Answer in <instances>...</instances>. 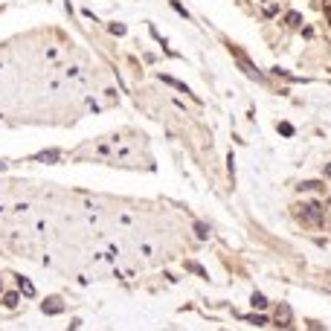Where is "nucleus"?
<instances>
[{"mask_svg": "<svg viewBox=\"0 0 331 331\" xmlns=\"http://www.w3.org/2000/svg\"><path fill=\"white\" fill-rule=\"evenodd\" d=\"M294 215L299 221L311 224V227H320L323 224V206L320 204H299V206H294Z\"/></svg>", "mask_w": 331, "mask_h": 331, "instance_id": "1", "label": "nucleus"}, {"mask_svg": "<svg viewBox=\"0 0 331 331\" xmlns=\"http://www.w3.org/2000/svg\"><path fill=\"white\" fill-rule=\"evenodd\" d=\"M230 49H233V55H236V61L241 64V70H244V73H247L250 79H256V81H265V76H262V73L256 70V64H253V61H250V58H247V55H244L241 49H238V47H230Z\"/></svg>", "mask_w": 331, "mask_h": 331, "instance_id": "2", "label": "nucleus"}, {"mask_svg": "<svg viewBox=\"0 0 331 331\" xmlns=\"http://www.w3.org/2000/svg\"><path fill=\"white\" fill-rule=\"evenodd\" d=\"M291 320H294L291 305H288V302H279V308H276V323H279V326H291Z\"/></svg>", "mask_w": 331, "mask_h": 331, "instance_id": "3", "label": "nucleus"}, {"mask_svg": "<svg viewBox=\"0 0 331 331\" xmlns=\"http://www.w3.org/2000/svg\"><path fill=\"white\" fill-rule=\"evenodd\" d=\"M61 311H64V305H61L58 297H52V299L44 302V314H61Z\"/></svg>", "mask_w": 331, "mask_h": 331, "instance_id": "4", "label": "nucleus"}, {"mask_svg": "<svg viewBox=\"0 0 331 331\" xmlns=\"http://www.w3.org/2000/svg\"><path fill=\"white\" fill-rule=\"evenodd\" d=\"M17 288H20L26 297H35V285H32L29 279H23V276H20V279H17Z\"/></svg>", "mask_w": 331, "mask_h": 331, "instance_id": "5", "label": "nucleus"}, {"mask_svg": "<svg viewBox=\"0 0 331 331\" xmlns=\"http://www.w3.org/2000/svg\"><path fill=\"white\" fill-rule=\"evenodd\" d=\"M285 23H288V26H299V23H302V15H299V12H288V15H285Z\"/></svg>", "mask_w": 331, "mask_h": 331, "instance_id": "6", "label": "nucleus"}, {"mask_svg": "<svg viewBox=\"0 0 331 331\" xmlns=\"http://www.w3.org/2000/svg\"><path fill=\"white\" fill-rule=\"evenodd\" d=\"M166 84H172V87H177V90H183V93H189V87L183 84V81H177V79H172V76H160Z\"/></svg>", "mask_w": 331, "mask_h": 331, "instance_id": "7", "label": "nucleus"}, {"mask_svg": "<svg viewBox=\"0 0 331 331\" xmlns=\"http://www.w3.org/2000/svg\"><path fill=\"white\" fill-rule=\"evenodd\" d=\"M186 270H192V273H198L201 279H209V273H206V270H204L201 265H195V262H189V265H186Z\"/></svg>", "mask_w": 331, "mask_h": 331, "instance_id": "8", "label": "nucleus"}, {"mask_svg": "<svg viewBox=\"0 0 331 331\" xmlns=\"http://www.w3.org/2000/svg\"><path fill=\"white\" fill-rule=\"evenodd\" d=\"M250 302H253V308H259V311H262V308H268V299H265V294H253V299H250Z\"/></svg>", "mask_w": 331, "mask_h": 331, "instance_id": "9", "label": "nucleus"}, {"mask_svg": "<svg viewBox=\"0 0 331 331\" xmlns=\"http://www.w3.org/2000/svg\"><path fill=\"white\" fill-rule=\"evenodd\" d=\"M314 189H320L317 180H305V183H299V192H314Z\"/></svg>", "mask_w": 331, "mask_h": 331, "instance_id": "10", "label": "nucleus"}, {"mask_svg": "<svg viewBox=\"0 0 331 331\" xmlns=\"http://www.w3.org/2000/svg\"><path fill=\"white\" fill-rule=\"evenodd\" d=\"M3 305H6V308H15V305H17V294H6V297H3Z\"/></svg>", "mask_w": 331, "mask_h": 331, "instance_id": "11", "label": "nucleus"}, {"mask_svg": "<svg viewBox=\"0 0 331 331\" xmlns=\"http://www.w3.org/2000/svg\"><path fill=\"white\" fill-rule=\"evenodd\" d=\"M58 157H61L58 151H44V154H38V160H44V163H47V160H58Z\"/></svg>", "mask_w": 331, "mask_h": 331, "instance_id": "12", "label": "nucleus"}, {"mask_svg": "<svg viewBox=\"0 0 331 331\" xmlns=\"http://www.w3.org/2000/svg\"><path fill=\"white\" fill-rule=\"evenodd\" d=\"M195 230H198L201 238H209V227H206V224H195Z\"/></svg>", "mask_w": 331, "mask_h": 331, "instance_id": "13", "label": "nucleus"}, {"mask_svg": "<svg viewBox=\"0 0 331 331\" xmlns=\"http://www.w3.org/2000/svg\"><path fill=\"white\" fill-rule=\"evenodd\" d=\"M279 134H285V137H291V134H294V125H288V122H282V125H279Z\"/></svg>", "mask_w": 331, "mask_h": 331, "instance_id": "14", "label": "nucleus"}, {"mask_svg": "<svg viewBox=\"0 0 331 331\" xmlns=\"http://www.w3.org/2000/svg\"><path fill=\"white\" fill-rule=\"evenodd\" d=\"M323 12H326V20L331 23V0H326V3H323Z\"/></svg>", "mask_w": 331, "mask_h": 331, "instance_id": "15", "label": "nucleus"}, {"mask_svg": "<svg viewBox=\"0 0 331 331\" xmlns=\"http://www.w3.org/2000/svg\"><path fill=\"white\" fill-rule=\"evenodd\" d=\"M172 6H174V9H177V12H180V15H183V17H189V12H186V9H183V6H180V3H177V0H172Z\"/></svg>", "mask_w": 331, "mask_h": 331, "instance_id": "16", "label": "nucleus"}, {"mask_svg": "<svg viewBox=\"0 0 331 331\" xmlns=\"http://www.w3.org/2000/svg\"><path fill=\"white\" fill-rule=\"evenodd\" d=\"M110 32H113V35H122V32H125V26H119V23H113V26H110Z\"/></svg>", "mask_w": 331, "mask_h": 331, "instance_id": "17", "label": "nucleus"}, {"mask_svg": "<svg viewBox=\"0 0 331 331\" xmlns=\"http://www.w3.org/2000/svg\"><path fill=\"white\" fill-rule=\"evenodd\" d=\"M326 174L331 177V163H326Z\"/></svg>", "mask_w": 331, "mask_h": 331, "instance_id": "18", "label": "nucleus"}, {"mask_svg": "<svg viewBox=\"0 0 331 331\" xmlns=\"http://www.w3.org/2000/svg\"><path fill=\"white\" fill-rule=\"evenodd\" d=\"M0 288H3V285H0Z\"/></svg>", "mask_w": 331, "mask_h": 331, "instance_id": "19", "label": "nucleus"}]
</instances>
